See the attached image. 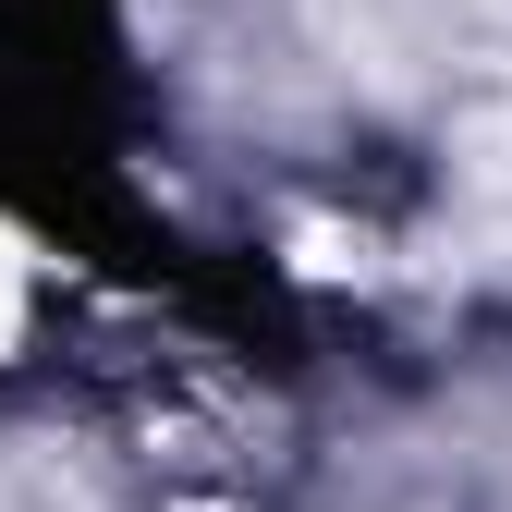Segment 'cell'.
I'll return each instance as SVG.
<instances>
[{
  "instance_id": "1",
  "label": "cell",
  "mask_w": 512,
  "mask_h": 512,
  "mask_svg": "<svg viewBox=\"0 0 512 512\" xmlns=\"http://www.w3.org/2000/svg\"><path fill=\"white\" fill-rule=\"evenodd\" d=\"M13 330H25V256H13V232H0V354H13Z\"/></svg>"
}]
</instances>
